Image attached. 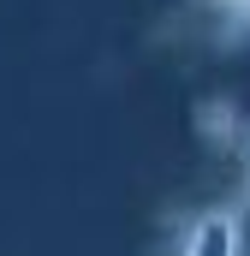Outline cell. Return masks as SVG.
<instances>
[{"instance_id":"obj_1","label":"cell","mask_w":250,"mask_h":256,"mask_svg":"<svg viewBox=\"0 0 250 256\" xmlns=\"http://www.w3.org/2000/svg\"><path fill=\"white\" fill-rule=\"evenodd\" d=\"M167 256H250V208L238 196H208L179 208Z\"/></svg>"},{"instance_id":"obj_2","label":"cell","mask_w":250,"mask_h":256,"mask_svg":"<svg viewBox=\"0 0 250 256\" xmlns=\"http://www.w3.org/2000/svg\"><path fill=\"white\" fill-rule=\"evenodd\" d=\"M238 202L250 208V126H244V137H238Z\"/></svg>"}]
</instances>
